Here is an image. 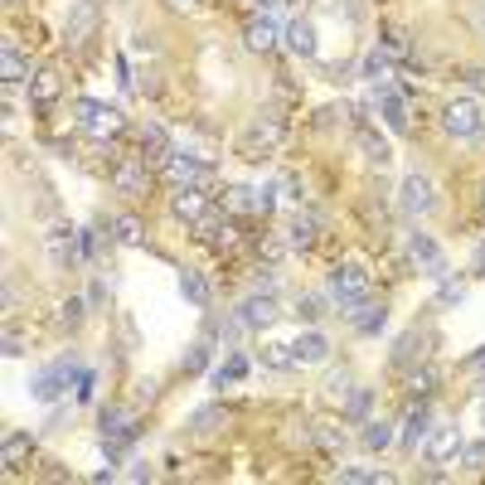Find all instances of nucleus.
Returning <instances> with one entry per match:
<instances>
[{"label": "nucleus", "instance_id": "obj_1", "mask_svg": "<svg viewBox=\"0 0 485 485\" xmlns=\"http://www.w3.org/2000/svg\"><path fill=\"white\" fill-rule=\"evenodd\" d=\"M74 117H78V132L92 136V141H117V136H126V117H122V108H112V102L78 98Z\"/></svg>", "mask_w": 485, "mask_h": 485}, {"label": "nucleus", "instance_id": "obj_2", "mask_svg": "<svg viewBox=\"0 0 485 485\" xmlns=\"http://www.w3.org/2000/svg\"><path fill=\"white\" fill-rule=\"evenodd\" d=\"M281 136H287V122H281L277 112L253 117V126H247V136H243V156H247V160H263V156H272V151L281 146Z\"/></svg>", "mask_w": 485, "mask_h": 485}, {"label": "nucleus", "instance_id": "obj_3", "mask_svg": "<svg viewBox=\"0 0 485 485\" xmlns=\"http://www.w3.org/2000/svg\"><path fill=\"white\" fill-rule=\"evenodd\" d=\"M481 126H485V117H481V102H471V98H456V102H446V108H442V132H446V136H456V141H471V136H481Z\"/></svg>", "mask_w": 485, "mask_h": 485}, {"label": "nucleus", "instance_id": "obj_4", "mask_svg": "<svg viewBox=\"0 0 485 485\" xmlns=\"http://www.w3.org/2000/svg\"><path fill=\"white\" fill-rule=\"evenodd\" d=\"M160 170H165V180H170V185H209V180H214V165L185 156V151L160 156Z\"/></svg>", "mask_w": 485, "mask_h": 485}, {"label": "nucleus", "instance_id": "obj_5", "mask_svg": "<svg viewBox=\"0 0 485 485\" xmlns=\"http://www.w3.org/2000/svg\"><path fill=\"white\" fill-rule=\"evenodd\" d=\"M461 446H466V437H461V428H452V422H442V428H428V442H422V456H428L432 466H452V461L461 456Z\"/></svg>", "mask_w": 485, "mask_h": 485}, {"label": "nucleus", "instance_id": "obj_6", "mask_svg": "<svg viewBox=\"0 0 485 485\" xmlns=\"http://www.w3.org/2000/svg\"><path fill=\"white\" fill-rule=\"evenodd\" d=\"M281 321V306L272 291H253V297H243L238 301V325L243 330H267V325H277Z\"/></svg>", "mask_w": 485, "mask_h": 485}, {"label": "nucleus", "instance_id": "obj_7", "mask_svg": "<svg viewBox=\"0 0 485 485\" xmlns=\"http://www.w3.org/2000/svg\"><path fill=\"white\" fill-rule=\"evenodd\" d=\"M209 204H214V199L204 195V185H175V195H170V214L180 223H204Z\"/></svg>", "mask_w": 485, "mask_h": 485}, {"label": "nucleus", "instance_id": "obj_8", "mask_svg": "<svg viewBox=\"0 0 485 485\" xmlns=\"http://www.w3.org/2000/svg\"><path fill=\"white\" fill-rule=\"evenodd\" d=\"M112 185H117V195H126V199L151 195V165L141 160V156H126V160L112 170Z\"/></svg>", "mask_w": 485, "mask_h": 485}, {"label": "nucleus", "instance_id": "obj_9", "mask_svg": "<svg viewBox=\"0 0 485 485\" xmlns=\"http://www.w3.org/2000/svg\"><path fill=\"white\" fill-rule=\"evenodd\" d=\"M364 291H369V272L364 267H354V263H345V267H335L330 272V297L335 301H364Z\"/></svg>", "mask_w": 485, "mask_h": 485}, {"label": "nucleus", "instance_id": "obj_10", "mask_svg": "<svg viewBox=\"0 0 485 485\" xmlns=\"http://www.w3.org/2000/svg\"><path fill=\"white\" fill-rule=\"evenodd\" d=\"M432 204H437V195H432V180H428V175H408V180L398 185V209H403L408 219L428 214Z\"/></svg>", "mask_w": 485, "mask_h": 485}, {"label": "nucleus", "instance_id": "obj_11", "mask_svg": "<svg viewBox=\"0 0 485 485\" xmlns=\"http://www.w3.org/2000/svg\"><path fill=\"white\" fill-rule=\"evenodd\" d=\"M98 432L108 437V442H132V437H141V422L126 408L108 403V408H98Z\"/></svg>", "mask_w": 485, "mask_h": 485}, {"label": "nucleus", "instance_id": "obj_12", "mask_svg": "<svg viewBox=\"0 0 485 485\" xmlns=\"http://www.w3.org/2000/svg\"><path fill=\"white\" fill-rule=\"evenodd\" d=\"M281 30L272 15H257V20H247V30H243V44H247V54H272L281 44Z\"/></svg>", "mask_w": 485, "mask_h": 485}, {"label": "nucleus", "instance_id": "obj_13", "mask_svg": "<svg viewBox=\"0 0 485 485\" xmlns=\"http://www.w3.org/2000/svg\"><path fill=\"white\" fill-rule=\"evenodd\" d=\"M195 229H199V238L209 247H219V253H238L243 247V229L229 219H204V223H195Z\"/></svg>", "mask_w": 485, "mask_h": 485}, {"label": "nucleus", "instance_id": "obj_14", "mask_svg": "<svg viewBox=\"0 0 485 485\" xmlns=\"http://www.w3.org/2000/svg\"><path fill=\"white\" fill-rule=\"evenodd\" d=\"M78 369H74V364H54V369H44L39 378H34V384H30V394L34 398H39V403H54V398H64V388H68V378H74Z\"/></svg>", "mask_w": 485, "mask_h": 485}, {"label": "nucleus", "instance_id": "obj_15", "mask_svg": "<svg viewBox=\"0 0 485 485\" xmlns=\"http://www.w3.org/2000/svg\"><path fill=\"white\" fill-rule=\"evenodd\" d=\"M428 422H432V398H412L408 418L398 422V442H403V446H418L422 432H428Z\"/></svg>", "mask_w": 485, "mask_h": 485}, {"label": "nucleus", "instance_id": "obj_16", "mask_svg": "<svg viewBox=\"0 0 485 485\" xmlns=\"http://www.w3.org/2000/svg\"><path fill=\"white\" fill-rule=\"evenodd\" d=\"M223 209H229V214H263V209H267V189L233 185L229 195H223Z\"/></svg>", "mask_w": 485, "mask_h": 485}, {"label": "nucleus", "instance_id": "obj_17", "mask_svg": "<svg viewBox=\"0 0 485 485\" xmlns=\"http://www.w3.org/2000/svg\"><path fill=\"white\" fill-rule=\"evenodd\" d=\"M58 92H64V74H58V68H39V74L30 78V98L39 102V108L58 102Z\"/></svg>", "mask_w": 485, "mask_h": 485}, {"label": "nucleus", "instance_id": "obj_18", "mask_svg": "<svg viewBox=\"0 0 485 485\" xmlns=\"http://www.w3.org/2000/svg\"><path fill=\"white\" fill-rule=\"evenodd\" d=\"M291 350H297V364H325L330 359V340L321 330H306L301 340H291Z\"/></svg>", "mask_w": 485, "mask_h": 485}, {"label": "nucleus", "instance_id": "obj_19", "mask_svg": "<svg viewBox=\"0 0 485 485\" xmlns=\"http://www.w3.org/2000/svg\"><path fill=\"white\" fill-rule=\"evenodd\" d=\"M345 311H350V325L359 330V335H378V330H384V321H388V316H384V306H364V301H350Z\"/></svg>", "mask_w": 485, "mask_h": 485}, {"label": "nucleus", "instance_id": "obj_20", "mask_svg": "<svg viewBox=\"0 0 485 485\" xmlns=\"http://www.w3.org/2000/svg\"><path fill=\"white\" fill-rule=\"evenodd\" d=\"M98 25V5H92V0H78L74 10H68V39L74 44H82L88 39V30Z\"/></svg>", "mask_w": 485, "mask_h": 485}, {"label": "nucleus", "instance_id": "obj_21", "mask_svg": "<svg viewBox=\"0 0 485 485\" xmlns=\"http://www.w3.org/2000/svg\"><path fill=\"white\" fill-rule=\"evenodd\" d=\"M281 44H287L291 54H301V58H316V30L306 25V20H291L287 34H281Z\"/></svg>", "mask_w": 485, "mask_h": 485}, {"label": "nucleus", "instance_id": "obj_22", "mask_svg": "<svg viewBox=\"0 0 485 485\" xmlns=\"http://www.w3.org/2000/svg\"><path fill=\"white\" fill-rule=\"evenodd\" d=\"M0 74H5V88L30 82V64H25V54H20L15 44H5V49H0Z\"/></svg>", "mask_w": 485, "mask_h": 485}, {"label": "nucleus", "instance_id": "obj_23", "mask_svg": "<svg viewBox=\"0 0 485 485\" xmlns=\"http://www.w3.org/2000/svg\"><path fill=\"white\" fill-rule=\"evenodd\" d=\"M378 112H384L388 132H408V98H403V92H384Z\"/></svg>", "mask_w": 485, "mask_h": 485}, {"label": "nucleus", "instance_id": "obj_24", "mask_svg": "<svg viewBox=\"0 0 485 485\" xmlns=\"http://www.w3.org/2000/svg\"><path fill=\"white\" fill-rule=\"evenodd\" d=\"M316 233H321V219H316V214H301V219H291V233H287V243L297 247V253H306V247L316 243Z\"/></svg>", "mask_w": 485, "mask_h": 485}, {"label": "nucleus", "instance_id": "obj_25", "mask_svg": "<svg viewBox=\"0 0 485 485\" xmlns=\"http://www.w3.org/2000/svg\"><path fill=\"white\" fill-rule=\"evenodd\" d=\"M408 257L432 267V263H442V247H437V238H428V233H408Z\"/></svg>", "mask_w": 485, "mask_h": 485}, {"label": "nucleus", "instance_id": "obj_26", "mask_svg": "<svg viewBox=\"0 0 485 485\" xmlns=\"http://www.w3.org/2000/svg\"><path fill=\"white\" fill-rule=\"evenodd\" d=\"M180 291H185L189 306H209V281H204V272L185 267V272H180Z\"/></svg>", "mask_w": 485, "mask_h": 485}, {"label": "nucleus", "instance_id": "obj_27", "mask_svg": "<svg viewBox=\"0 0 485 485\" xmlns=\"http://www.w3.org/2000/svg\"><path fill=\"white\" fill-rule=\"evenodd\" d=\"M437 384H442V374H437L432 364H422V369L408 374V398H432Z\"/></svg>", "mask_w": 485, "mask_h": 485}, {"label": "nucleus", "instance_id": "obj_28", "mask_svg": "<svg viewBox=\"0 0 485 485\" xmlns=\"http://www.w3.org/2000/svg\"><path fill=\"white\" fill-rule=\"evenodd\" d=\"M359 156L369 160V165H388V141L364 126V132H359Z\"/></svg>", "mask_w": 485, "mask_h": 485}, {"label": "nucleus", "instance_id": "obj_29", "mask_svg": "<svg viewBox=\"0 0 485 485\" xmlns=\"http://www.w3.org/2000/svg\"><path fill=\"white\" fill-rule=\"evenodd\" d=\"M30 446H34V442H30V437H25V432H15V437H5V446H0V461H5V471H15V466H20V461H25V456H30Z\"/></svg>", "mask_w": 485, "mask_h": 485}, {"label": "nucleus", "instance_id": "obj_30", "mask_svg": "<svg viewBox=\"0 0 485 485\" xmlns=\"http://www.w3.org/2000/svg\"><path fill=\"white\" fill-rule=\"evenodd\" d=\"M345 412H350V422H364V418H369V412H374V388H350Z\"/></svg>", "mask_w": 485, "mask_h": 485}, {"label": "nucleus", "instance_id": "obj_31", "mask_svg": "<svg viewBox=\"0 0 485 485\" xmlns=\"http://www.w3.org/2000/svg\"><path fill=\"white\" fill-rule=\"evenodd\" d=\"M394 442H398L394 422H369V428H364V446H369V452H384V446H394Z\"/></svg>", "mask_w": 485, "mask_h": 485}, {"label": "nucleus", "instance_id": "obj_32", "mask_svg": "<svg viewBox=\"0 0 485 485\" xmlns=\"http://www.w3.org/2000/svg\"><path fill=\"white\" fill-rule=\"evenodd\" d=\"M141 146H146V156H151V160H160V156H170V151H175V146H170V136H165L160 126H146V132H141Z\"/></svg>", "mask_w": 485, "mask_h": 485}, {"label": "nucleus", "instance_id": "obj_33", "mask_svg": "<svg viewBox=\"0 0 485 485\" xmlns=\"http://www.w3.org/2000/svg\"><path fill=\"white\" fill-rule=\"evenodd\" d=\"M247 374V354H229V364L214 374V388H229V384H238V378Z\"/></svg>", "mask_w": 485, "mask_h": 485}, {"label": "nucleus", "instance_id": "obj_34", "mask_svg": "<svg viewBox=\"0 0 485 485\" xmlns=\"http://www.w3.org/2000/svg\"><path fill=\"white\" fill-rule=\"evenodd\" d=\"M263 364L267 369H291V364H297V350L291 345H263Z\"/></svg>", "mask_w": 485, "mask_h": 485}, {"label": "nucleus", "instance_id": "obj_35", "mask_svg": "<svg viewBox=\"0 0 485 485\" xmlns=\"http://www.w3.org/2000/svg\"><path fill=\"white\" fill-rule=\"evenodd\" d=\"M82 316H88V301H82V297H68V301H64V316H58V325L74 335V330L82 325Z\"/></svg>", "mask_w": 485, "mask_h": 485}, {"label": "nucleus", "instance_id": "obj_36", "mask_svg": "<svg viewBox=\"0 0 485 485\" xmlns=\"http://www.w3.org/2000/svg\"><path fill=\"white\" fill-rule=\"evenodd\" d=\"M456 461L471 471V476H481V471H485V437H481V442H466V446H461Z\"/></svg>", "mask_w": 485, "mask_h": 485}, {"label": "nucleus", "instance_id": "obj_37", "mask_svg": "<svg viewBox=\"0 0 485 485\" xmlns=\"http://www.w3.org/2000/svg\"><path fill=\"white\" fill-rule=\"evenodd\" d=\"M112 229H117V243H146V229H141V219H132V214H122Z\"/></svg>", "mask_w": 485, "mask_h": 485}, {"label": "nucleus", "instance_id": "obj_38", "mask_svg": "<svg viewBox=\"0 0 485 485\" xmlns=\"http://www.w3.org/2000/svg\"><path fill=\"white\" fill-rule=\"evenodd\" d=\"M418 345H422V335H403V340H398V350H394V364H398V369H408V364L422 354Z\"/></svg>", "mask_w": 485, "mask_h": 485}, {"label": "nucleus", "instance_id": "obj_39", "mask_svg": "<svg viewBox=\"0 0 485 485\" xmlns=\"http://www.w3.org/2000/svg\"><path fill=\"white\" fill-rule=\"evenodd\" d=\"M364 78H369V82H384V78H388V58H384V49L364 54Z\"/></svg>", "mask_w": 485, "mask_h": 485}, {"label": "nucleus", "instance_id": "obj_40", "mask_svg": "<svg viewBox=\"0 0 485 485\" xmlns=\"http://www.w3.org/2000/svg\"><path fill=\"white\" fill-rule=\"evenodd\" d=\"M340 481H345V485H369V481H388V471H364V466H345V471H340Z\"/></svg>", "mask_w": 485, "mask_h": 485}, {"label": "nucleus", "instance_id": "obj_41", "mask_svg": "<svg viewBox=\"0 0 485 485\" xmlns=\"http://www.w3.org/2000/svg\"><path fill=\"white\" fill-rule=\"evenodd\" d=\"M272 204H277V209H281V204H297V185H291V180H277V185L267 189V209H272Z\"/></svg>", "mask_w": 485, "mask_h": 485}, {"label": "nucleus", "instance_id": "obj_42", "mask_svg": "<svg viewBox=\"0 0 485 485\" xmlns=\"http://www.w3.org/2000/svg\"><path fill=\"white\" fill-rule=\"evenodd\" d=\"M189 422H195V432H214L219 422H229V412H223V408H204V412H195Z\"/></svg>", "mask_w": 485, "mask_h": 485}, {"label": "nucleus", "instance_id": "obj_43", "mask_svg": "<svg viewBox=\"0 0 485 485\" xmlns=\"http://www.w3.org/2000/svg\"><path fill=\"white\" fill-rule=\"evenodd\" d=\"M321 306H325L321 297H301V301H297V316H301V321H321V316H325Z\"/></svg>", "mask_w": 485, "mask_h": 485}, {"label": "nucleus", "instance_id": "obj_44", "mask_svg": "<svg viewBox=\"0 0 485 485\" xmlns=\"http://www.w3.org/2000/svg\"><path fill=\"white\" fill-rule=\"evenodd\" d=\"M92 384H98V374H92V369H78V374H74V388H78V398H82V403L92 398Z\"/></svg>", "mask_w": 485, "mask_h": 485}, {"label": "nucleus", "instance_id": "obj_45", "mask_svg": "<svg viewBox=\"0 0 485 485\" xmlns=\"http://www.w3.org/2000/svg\"><path fill=\"white\" fill-rule=\"evenodd\" d=\"M0 354H5V359H20V354H25V340H20L15 330H5V340H0Z\"/></svg>", "mask_w": 485, "mask_h": 485}, {"label": "nucleus", "instance_id": "obj_46", "mask_svg": "<svg viewBox=\"0 0 485 485\" xmlns=\"http://www.w3.org/2000/svg\"><path fill=\"white\" fill-rule=\"evenodd\" d=\"M325 394H330V398H350V374L340 369L335 378H325Z\"/></svg>", "mask_w": 485, "mask_h": 485}, {"label": "nucleus", "instance_id": "obj_47", "mask_svg": "<svg viewBox=\"0 0 485 485\" xmlns=\"http://www.w3.org/2000/svg\"><path fill=\"white\" fill-rule=\"evenodd\" d=\"M204 364H209V345H195V350L185 354V369H189V374H199Z\"/></svg>", "mask_w": 485, "mask_h": 485}, {"label": "nucleus", "instance_id": "obj_48", "mask_svg": "<svg viewBox=\"0 0 485 485\" xmlns=\"http://www.w3.org/2000/svg\"><path fill=\"white\" fill-rule=\"evenodd\" d=\"M466 364H471V369H485V350H476V354H471Z\"/></svg>", "mask_w": 485, "mask_h": 485}, {"label": "nucleus", "instance_id": "obj_49", "mask_svg": "<svg viewBox=\"0 0 485 485\" xmlns=\"http://www.w3.org/2000/svg\"><path fill=\"white\" fill-rule=\"evenodd\" d=\"M170 5H180V10H199L204 0H170Z\"/></svg>", "mask_w": 485, "mask_h": 485}, {"label": "nucleus", "instance_id": "obj_50", "mask_svg": "<svg viewBox=\"0 0 485 485\" xmlns=\"http://www.w3.org/2000/svg\"><path fill=\"white\" fill-rule=\"evenodd\" d=\"M476 267H481V272H485V247H481V253H476Z\"/></svg>", "mask_w": 485, "mask_h": 485}, {"label": "nucleus", "instance_id": "obj_51", "mask_svg": "<svg viewBox=\"0 0 485 485\" xmlns=\"http://www.w3.org/2000/svg\"><path fill=\"white\" fill-rule=\"evenodd\" d=\"M476 394H481V398H485V374H481V384H476Z\"/></svg>", "mask_w": 485, "mask_h": 485}, {"label": "nucleus", "instance_id": "obj_52", "mask_svg": "<svg viewBox=\"0 0 485 485\" xmlns=\"http://www.w3.org/2000/svg\"><path fill=\"white\" fill-rule=\"evenodd\" d=\"M257 5H272V0H257Z\"/></svg>", "mask_w": 485, "mask_h": 485}, {"label": "nucleus", "instance_id": "obj_53", "mask_svg": "<svg viewBox=\"0 0 485 485\" xmlns=\"http://www.w3.org/2000/svg\"><path fill=\"white\" fill-rule=\"evenodd\" d=\"M5 5H15V0H5Z\"/></svg>", "mask_w": 485, "mask_h": 485}]
</instances>
